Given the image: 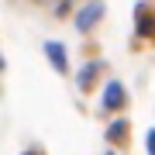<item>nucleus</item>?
Wrapping results in <instances>:
<instances>
[{
    "mask_svg": "<svg viewBox=\"0 0 155 155\" xmlns=\"http://www.w3.org/2000/svg\"><path fill=\"white\" fill-rule=\"evenodd\" d=\"M100 17H104V4H90L86 11H79V17H76V28H79V31H90V28H93V24L100 21Z\"/></svg>",
    "mask_w": 155,
    "mask_h": 155,
    "instance_id": "obj_1",
    "label": "nucleus"
},
{
    "mask_svg": "<svg viewBox=\"0 0 155 155\" xmlns=\"http://www.w3.org/2000/svg\"><path fill=\"white\" fill-rule=\"evenodd\" d=\"M104 107H107V110H121V107H124V86L121 83H110L104 90Z\"/></svg>",
    "mask_w": 155,
    "mask_h": 155,
    "instance_id": "obj_2",
    "label": "nucleus"
},
{
    "mask_svg": "<svg viewBox=\"0 0 155 155\" xmlns=\"http://www.w3.org/2000/svg\"><path fill=\"white\" fill-rule=\"evenodd\" d=\"M45 55H48V62H52L55 69H62V72H66V66H69V62H66V48H62L59 41H45Z\"/></svg>",
    "mask_w": 155,
    "mask_h": 155,
    "instance_id": "obj_3",
    "label": "nucleus"
},
{
    "mask_svg": "<svg viewBox=\"0 0 155 155\" xmlns=\"http://www.w3.org/2000/svg\"><path fill=\"white\" fill-rule=\"evenodd\" d=\"M93 76H97V66H90L86 72H79V86H90V83H93Z\"/></svg>",
    "mask_w": 155,
    "mask_h": 155,
    "instance_id": "obj_4",
    "label": "nucleus"
},
{
    "mask_svg": "<svg viewBox=\"0 0 155 155\" xmlns=\"http://www.w3.org/2000/svg\"><path fill=\"white\" fill-rule=\"evenodd\" d=\"M124 131H127V124H124V121H117V124L110 127V138H117V141H121V138H124Z\"/></svg>",
    "mask_w": 155,
    "mask_h": 155,
    "instance_id": "obj_5",
    "label": "nucleus"
},
{
    "mask_svg": "<svg viewBox=\"0 0 155 155\" xmlns=\"http://www.w3.org/2000/svg\"><path fill=\"white\" fill-rule=\"evenodd\" d=\"M148 155H155V131H148Z\"/></svg>",
    "mask_w": 155,
    "mask_h": 155,
    "instance_id": "obj_6",
    "label": "nucleus"
}]
</instances>
